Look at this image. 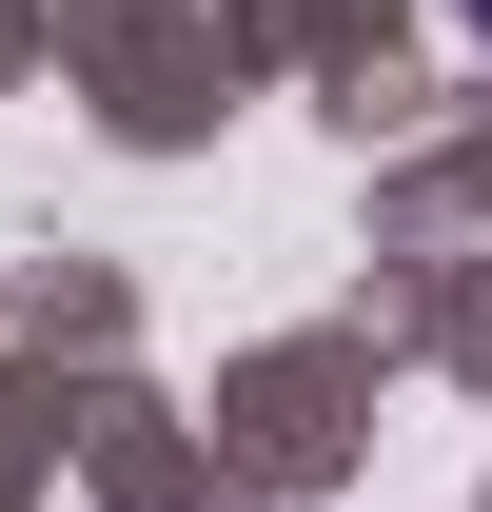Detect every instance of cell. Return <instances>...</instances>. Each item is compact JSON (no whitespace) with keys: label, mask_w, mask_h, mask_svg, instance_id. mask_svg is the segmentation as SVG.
Returning a JSON list of instances; mask_svg holds the SVG:
<instances>
[{"label":"cell","mask_w":492,"mask_h":512,"mask_svg":"<svg viewBox=\"0 0 492 512\" xmlns=\"http://www.w3.org/2000/svg\"><path fill=\"white\" fill-rule=\"evenodd\" d=\"M473 40H492V0H473Z\"/></svg>","instance_id":"obj_1"}]
</instances>
